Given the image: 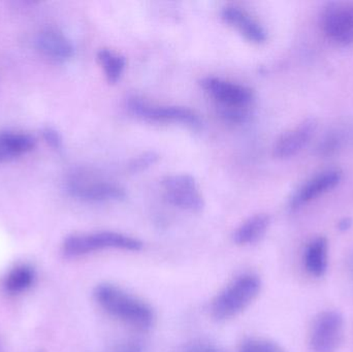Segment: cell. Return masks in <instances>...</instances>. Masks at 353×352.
<instances>
[{"label": "cell", "mask_w": 353, "mask_h": 352, "mask_svg": "<svg viewBox=\"0 0 353 352\" xmlns=\"http://www.w3.org/2000/svg\"><path fill=\"white\" fill-rule=\"evenodd\" d=\"M344 318L339 311L327 310L317 316L310 335L313 352H336L341 345Z\"/></svg>", "instance_id": "ba28073f"}, {"label": "cell", "mask_w": 353, "mask_h": 352, "mask_svg": "<svg viewBox=\"0 0 353 352\" xmlns=\"http://www.w3.org/2000/svg\"><path fill=\"white\" fill-rule=\"evenodd\" d=\"M261 289V279L253 273L236 277L214 299L212 316L217 320L236 318L254 302Z\"/></svg>", "instance_id": "7a4b0ae2"}, {"label": "cell", "mask_w": 353, "mask_h": 352, "mask_svg": "<svg viewBox=\"0 0 353 352\" xmlns=\"http://www.w3.org/2000/svg\"><path fill=\"white\" fill-rule=\"evenodd\" d=\"M94 298L99 307L122 324L140 331L152 328L155 314L152 308L140 298L113 284H101Z\"/></svg>", "instance_id": "6da1fadb"}, {"label": "cell", "mask_w": 353, "mask_h": 352, "mask_svg": "<svg viewBox=\"0 0 353 352\" xmlns=\"http://www.w3.org/2000/svg\"><path fill=\"white\" fill-rule=\"evenodd\" d=\"M329 244L325 238L313 240L305 251V267L312 276L321 277L327 270Z\"/></svg>", "instance_id": "2e32d148"}, {"label": "cell", "mask_w": 353, "mask_h": 352, "mask_svg": "<svg viewBox=\"0 0 353 352\" xmlns=\"http://www.w3.org/2000/svg\"><path fill=\"white\" fill-rule=\"evenodd\" d=\"M128 107L130 113L148 121L173 122L184 124L194 130L201 126V118L188 107L151 105L139 97L128 99Z\"/></svg>", "instance_id": "5b68a950"}, {"label": "cell", "mask_w": 353, "mask_h": 352, "mask_svg": "<svg viewBox=\"0 0 353 352\" xmlns=\"http://www.w3.org/2000/svg\"><path fill=\"white\" fill-rule=\"evenodd\" d=\"M97 60L110 83H116L120 80L126 66V59L123 55L103 48L97 52Z\"/></svg>", "instance_id": "e0dca14e"}, {"label": "cell", "mask_w": 353, "mask_h": 352, "mask_svg": "<svg viewBox=\"0 0 353 352\" xmlns=\"http://www.w3.org/2000/svg\"><path fill=\"white\" fill-rule=\"evenodd\" d=\"M222 19L230 26L238 29L248 41L261 43L267 41V31L246 10L236 6H226L221 10Z\"/></svg>", "instance_id": "4fadbf2b"}, {"label": "cell", "mask_w": 353, "mask_h": 352, "mask_svg": "<svg viewBox=\"0 0 353 352\" xmlns=\"http://www.w3.org/2000/svg\"><path fill=\"white\" fill-rule=\"evenodd\" d=\"M183 352H220L217 347L205 341H194L185 347Z\"/></svg>", "instance_id": "cb8c5ba5"}, {"label": "cell", "mask_w": 353, "mask_h": 352, "mask_svg": "<svg viewBox=\"0 0 353 352\" xmlns=\"http://www.w3.org/2000/svg\"><path fill=\"white\" fill-rule=\"evenodd\" d=\"M43 138L48 145L54 150H61L63 147V140H62L61 134L55 130V128L47 127L43 130Z\"/></svg>", "instance_id": "7402d4cb"}, {"label": "cell", "mask_w": 353, "mask_h": 352, "mask_svg": "<svg viewBox=\"0 0 353 352\" xmlns=\"http://www.w3.org/2000/svg\"><path fill=\"white\" fill-rule=\"evenodd\" d=\"M159 156L157 153L155 152H146L144 154L141 155V156L137 157L134 161H132V163L130 165V169L134 173H137V172L143 171V169H146L147 167H151V165H154L157 161H159Z\"/></svg>", "instance_id": "44dd1931"}, {"label": "cell", "mask_w": 353, "mask_h": 352, "mask_svg": "<svg viewBox=\"0 0 353 352\" xmlns=\"http://www.w3.org/2000/svg\"><path fill=\"white\" fill-rule=\"evenodd\" d=\"M271 219L267 214H256L242 223L234 231L232 239L241 246L252 245L265 237L269 229Z\"/></svg>", "instance_id": "9a60e30c"}, {"label": "cell", "mask_w": 353, "mask_h": 352, "mask_svg": "<svg viewBox=\"0 0 353 352\" xmlns=\"http://www.w3.org/2000/svg\"><path fill=\"white\" fill-rule=\"evenodd\" d=\"M219 114L228 121L241 123L248 118V107H228V105H218Z\"/></svg>", "instance_id": "ffe728a7"}, {"label": "cell", "mask_w": 353, "mask_h": 352, "mask_svg": "<svg viewBox=\"0 0 353 352\" xmlns=\"http://www.w3.org/2000/svg\"><path fill=\"white\" fill-rule=\"evenodd\" d=\"M161 185L168 202L178 208L201 212L205 207V200L199 192L196 181L188 174L167 176L161 181Z\"/></svg>", "instance_id": "52a82bcc"}, {"label": "cell", "mask_w": 353, "mask_h": 352, "mask_svg": "<svg viewBox=\"0 0 353 352\" xmlns=\"http://www.w3.org/2000/svg\"><path fill=\"white\" fill-rule=\"evenodd\" d=\"M342 172L337 169H327L314 176L307 181L292 198V208L296 209L303 205L308 204L311 200L319 198L334 189L341 182Z\"/></svg>", "instance_id": "8fae6325"}, {"label": "cell", "mask_w": 353, "mask_h": 352, "mask_svg": "<svg viewBox=\"0 0 353 352\" xmlns=\"http://www.w3.org/2000/svg\"><path fill=\"white\" fill-rule=\"evenodd\" d=\"M321 28L332 43L339 45L353 43V3L334 1L327 4L321 18Z\"/></svg>", "instance_id": "8992f818"}, {"label": "cell", "mask_w": 353, "mask_h": 352, "mask_svg": "<svg viewBox=\"0 0 353 352\" xmlns=\"http://www.w3.org/2000/svg\"><path fill=\"white\" fill-rule=\"evenodd\" d=\"M201 86L219 105L248 107L254 99V93L249 87L215 76L201 79Z\"/></svg>", "instance_id": "9c48e42d"}, {"label": "cell", "mask_w": 353, "mask_h": 352, "mask_svg": "<svg viewBox=\"0 0 353 352\" xmlns=\"http://www.w3.org/2000/svg\"><path fill=\"white\" fill-rule=\"evenodd\" d=\"M143 243L137 238L117 231H95L70 236L63 243V252L70 258L86 256L101 250H124L139 251Z\"/></svg>", "instance_id": "3957f363"}, {"label": "cell", "mask_w": 353, "mask_h": 352, "mask_svg": "<svg viewBox=\"0 0 353 352\" xmlns=\"http://www.w3.org/2000/svg\"><path fill=\"white\" fill-rule=\"evenodd\" d=\"M37 49L49 59L63 62L74 56L72 41L57 29L48 28L41 31L35 39Z\"/></svg>", "instance_id": "7c38bea8"}, {"label": "cell", "mask_w": 353, "mask_h": 352, "mask_svg": "<svg viewBox=\"0 0 353 352\" xmlns=\"http://www.w3.org/2000/svg\"><path fill=\"white\" fill-rule=\"evenodd\" d=\"M37 141L30 134L0 132V165L10 163L34 149Z\"/></svg>", "instance_id": "5bb4252c"}, {"label": "cell", "mask_w": 353, "mask_h": 352, "mask_svg": "<svg viewBox=\"0 0 353 352\" xmlns=\"http://www.w3.org/2000/svg\"><path fill=\"white\" fill-rule=\"evenodd\" d=\"M34 280V272L30 267L14 268L6 277L4 287L10 293H20L31 287Z\"/></svg>", "instance_id": "ac0fdd59"}, {"label": "cell", "mask_w": 353, "mask_h": 352, "mask_svg": "<svg viewBox=\"0 0 353 352\" xmlns=\"http://www.w3.org/2000/svg\"><path fill=\"white\" fill-rule=\"evenodd\" d=\"M68 189L74 198L87 202L120 200L126 196L125 190L118 184L97 179L81 171L68 178Z\"/></svg>", "instance_id": "277c9868"}, {"label": "cell", "mask_w": 353, "mask_h": 352, "mask_svg": "<svg viewBox=\"0 0 353 352\" xmlns=\"http://www.w3.org/2000/svg\"><path fill=\"white\" fill-rule=\"evenodd\" d=\"M352 220L350 218H344L343 220L340 221L339 222V229L340 231H348V229L352 227Z\"/></svg>", "instance_id": "d4e9b609"}, {"label": "cell", "mask_w": 353, "mask_h": 352, "mask_svg": "<svg viewBox=\"0 0 353 352\" xmlns=\"http://www.w3.org/2000/svg\"><path fill=\"white\" fill-rule=\"evenodd\" d=\"M317 122L308 119L290 132L282 134L274 146L273 153L277 158L286 159L299 154L306 148L316 132Z\"/></svg>", "instance_id": "30bf717a"}, {"label": "cell", "mask_w": 353, "mask_h": 352, "mask_svg": "<svg viewBox=\"0 0 353 352\" xmlns=\"http://www.w3.org/2000/svg\"><path fill=\"white\" fill-rule=\"evenodd\" d=\"M239 352H285L282 347L267 339L251 338L241 344Z\"/></svg>", "instance_id": "d6986e66"}, {"label": "cell", "mask_w": 353, "mask_h": 352, "mask_svg": "<svg viewBox=\"0 0 353 352\" xmlns=\"http://www.w3.org/2000/svg\"><path fill=\"white\" fill-rule=\"evenodd\" d=\"M109 352H144V347L140 341L125 340L112 347Z\"/></svg>", "instance_id": "603a6c76"}]
</instances>
